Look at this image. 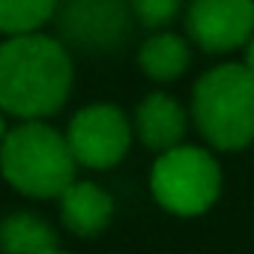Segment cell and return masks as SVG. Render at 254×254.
<instances>
[{
  "label": "cell",
  "mask_w": 254,
  "mask_h": 254,
  "mask_svg": "<svg viewBox=\"0 0 254 254\" xmlns=\"http://www.w3.org/2000/svg\"><path fill=\"white\" fill-rule=\"evenodd\" d=\"M72 57L57 36L27 33L0 45V111L24 123L57 114L72 93Z\"/></svg>",
  "instance_id": "obj_1"
},
{
  "label": "cell",
  "mask_w": 254,
  "mask_h": 254,
  "mask_svg": "<svg viewBox=\"0 0 254 254\" xmlns=\"http://www.w3.org/2000/svg\"><path fill=\"white\" fill-rule=\"evenodd\" d=\"M75 168L78 162L66 135L45 126L42 120L9 129L0 147V174L24 197H63V191L75 183Z\"/></svg>",
  "instance_id": "obj_2"
},
{
  "label": "cell",
  "mask_w": 254,
  "mask_h": 254,
  "mask_svg": "<svg viewBox=\"0 0 254 254\" xmlns=\"http://www.w3.org/2000/svg\"><path fill=\"white\" fill-rule=\"evenodd\" d=\"M191 117L203 141L233 153L254 141V75L242 63L203 72L191 93Z\"/></svg>",
  "instance_id": "obj_3"
},
{
  "label": "cell",
  "mask_w": 254,
  "mask_h": 254,
  "mask_svg": "<svg viewBox=\"0 0 254 254\" xmlns=\"http://www.w3.org/2000/svg\"><path fill=\"white\" fill-rule=\"evenodd\" d=\"M159 206L174 215H200L221 194V168L203 147H177L162 153L150 174Z\"/></svg>",
  "instance_id": "obj_4"
},
{
  "label": "cell",
  "mask_w": 254,
  "mask_h": 254,
  "mask_svg": "<svg viewBox=\"0 0 254 254\" xmlns=\"http://www.w3.org/2000/svg\"><path fill=\"white\" fill-rule=\"evenodd\" d=\"M54 27L66 51L114 54L132 39L135 15L129 0H60Z\"/></svg>",
  "instance_id": "obj_5"
},
{
  "label": "cell",
  "mask_w": 254,
  "mask_h": 254,
  "mask_svg": "<svg viewBox=\"0 0 254 254\" xmlns=\"http://www.w3.org/2000/svg\"><path fill=\"white\" fill-rule=\"evenodd\" d=\"M69 150L78 165L105 171L114 168L132 147V126L117 105L96 102L81 108L66 132Z\"/></svg>",
  "instance_id": "obj_6"
},
{
  "label": "cell",
  "mask_w": 254,
  "mask_h": 254,
  "mask_svg": "<svg viewBox=\"0 0 254 254\" xmlns=\"http://www.w3.org/2000/svg\"><path fill=\"white\" fill-rule=\"evenodd\" d=\"M186 30L206 54L242 48L254 36V0H191Z\"/></svg>",
  "instance_id": "obj_7"
},
{
  "label": "cell",
  "mask_w": 254,
  "mask_h": 254,
  "mask_svg": "<svg viewBox=\"0 0 254 254\" xmlns=\"http://www.w3.org/2000/svg\"><path fill=\"white\" fill-rule=\"evenodd\" d=\"M186 129H189V117L174 96L150 93L141 99V105L135 111V132L144 147L156 150L159 156L171 153V150L183 147Z\"/></svg>",
  "instance_id": "obj_8"
},
{
  "label": "cell",
  "mask_w": 254,
  "mask_h": 254,
  "mask_svg": "<svg viewBox=\"0 0 254 254\" xmlns=\"http://www.w3.org/2000/svg\"><path fill=\"white\" fill-rule=\"evenodd\" d=\"M60 218L75 236H96L114 218V197L96 183H72L60 197Z\"/></svg>",
  "instance_id": "obj_9"
},
{
  "label": "cell",
  "mask_w": 254,
  "mask_h": 254,
  "mask_svg": "<svg viewBox=\"0 0 254 254\" xmlns=\"http://www.w3.org/2000/svg\"><path fill=\"white\" fill-rule=\"evenodd\" d=\"M57 233L33 212H12L0 221V254H51Z\"/></svg>",
  "instance_id": "obj_10"
},
{
  "label": "cell",
  "mask_w": 254,
  "mask_h": 254,
  "mask_svg": "<svg viewBox=\"0 0 254 254\" xmlns=\"http://www.w3.org/2000/svg\"><path fill=\"white\" fill-rule=\"evenodd\" d=\"M189 63H191L189 42L177 33H156L144 39L138 51V66L153 81H174L189 69Z\"/></svg>",
  "instance_id": "obj_11"
},
{
  "label": "cell",
  "mask_w": 254,
  "mask_h": 254,
  "mask_svg": "<svg viewBox=\"0 0 254 254\" xmlns=\"http://www.w3.org/2000/svg\"><path fill=\"white\" fill-rule=\"evenodd\" d=\"M60 0H0V33L27 36L54 21Z\"/></svg>",
  "instance_id": "obj_12"
},
{
  "label": "cell",
  "mask_w": 254,
  "mask_h": 254,
  "mask_svg": "<svg viewBox=\"0 0 254 254\" xmlns=\"http://www.w3.org/2000/svg\"><path fill=\"white\" fill-rule=\"evenodd\" d=\"M132 6V15L135 21H141L144 27H165L171 24L180 9H183V0H129Z\"/></svg>",
  "instance_id": "obj_13"
},
{
  "label": "cell",
  "mask_w": 254,
  "mask_h": 254,
  "mask_svg": "<svg viewBox=\"0 0 254 254\" xmlns=\"http://www.w3.org/2000/svg\"><path fill=\"white\" fill-rule=\"evenodd\" d=\"M245 69L254 75V36H251V42L245 45Z\"/></svg>",
  "instance_id": "obj_14"
},
{
  "label": "cell",
  "mask_w": 254,
  "mask_h": 254,
  "mask_svg": "<svg viewBox=\"0 0 254 254\" xmlns=\"http://www.w3.org/2000/svg\"><path fill=\"white\" fill-rule=\"evenodd\" d=\"M6 135H9V129H6V120H3V114H0V147H3Z\"/></svg>",
  "instance_id": "obj_15"
},
{
  "label": "cell",
  "mask_w": 254,
  "mask_h": 254,
  "mask_svg": "<svg viewBox=\"0 0 254 254\" xmlns=\"http://www.w3.org/2000/svg\"><path fill=\"white\" fill-rule=\"evenodd\" d=\"M51 254H69V251H60V248H57V251H51Z\"/></svg>",
  "instance_id": "obj_16"
}]
</instances>
